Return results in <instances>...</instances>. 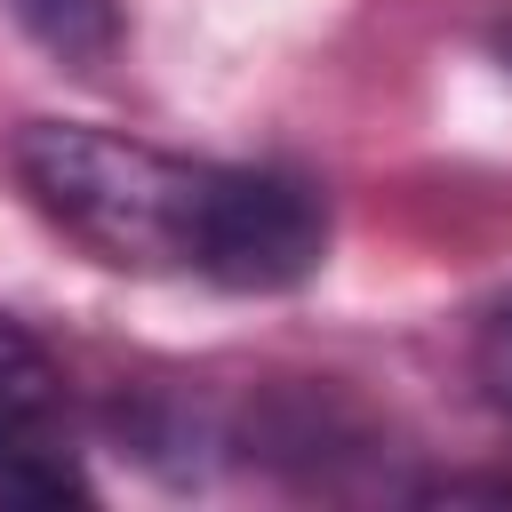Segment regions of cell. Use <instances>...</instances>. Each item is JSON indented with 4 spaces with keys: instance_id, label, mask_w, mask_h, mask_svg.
<instances>
[{
    "instance_id": "3957f363",
    "label": "cell",
    "mask_w": 512,
    "mask_h": 512,
    "mask_svg": "<svg viewBox=\"0 0 512 512\" xmlns=\"http://www.w3.org/2000/svg\"><path fill=\"white\" fill-rule=\"evenodd\" d=\"M48 56H64L72 72H104L120 48V8L112 0H0Z\"/></svg>"
},
{
    "instance_id": "6da1fadb",
    "label": "cell",
    "mask_w": 512,
    "mask_h": 512,
    "mask_svg": "<svg viewBox=\"0 0 512 512\" xmlns=\"http://www.w3.org/2000/svg\"><path fill=\"white\" fill-rule=\"evenodd\" d=\"M8 168L24 200L104 272L280 296L328 264V200L288 168L192 160L88 120L16 128Z\"/></svg>"
},
{
    "instance_id": "277c9868",
    "label": "cell",
    "mask_w": 512,
    "mask_h": 512,
    "mask_svg": "<svg viewBox=\"0 0 512 512\" xmlns=\"http://www.w3.org/2000/svg\"><path fill=\"white\" fill-rule=\"evenodd\" d=\"M472 376H480L488 408L512 424V288L480 312V336H472Z\"/></svg>"
},
{
    "instance_id": "7a4b0ae2",
    "label": "cell",
    "mask_w": 512,
    "mask_h": 512,
    "mask_svg": "<svg viewBox=\"0 0 512 512\" xmlns=\"http://www.w3.org/2000/svg\"><path fill=\"white\" fill-rule=\"evenodd\" d=\"M88 496L96 480L72 440L64 376L40 352V336H24L0 312V504H88Z\"/></svg>"
}]
</instances>
